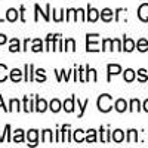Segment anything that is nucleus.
<instances>
[{"instance_id":"1","label":"nucleus","mask_w":148,"mask_h":148,"mask_svg":"<svg viewBox=\"0 0 148 148\" xmlns=\"http://www.w3.org/2000/svg\"><path fill=\"white\" fill-rule=\"evenodd\" d=\"M113 108V98L108 93H104L98 98V110L102 111V113H108V111Z\"/></svg>"},{"instance_id":"2","label":"nucleus","mask_w":148,"mask_h":148,"mask_svg":"<svg viewBox=\"0 0 148 148\" xmlns=\"http://www.w3.org/2000/svg\"><path fill=\"white\" fill-rule=\"evenodd\" d=\"M86 51L88 52H98L99 47H98V34H88L86 36Z\"/></svg>"},{"instance_id":"3","label":"nucleus","mask_w":148,"mask_h":148,"mask_svg":"<svg viewBox=\"0 0 148 148\" xmlns=\"http://www.w3.org/2000/svg\"><path fill=\"white\" fill-rule=\"evenodd\" d=\"M34 9H36V16H34V21H39V14H42V15H43L45 21H49V10H51V6H49V5H46V12H42V9H40V6H39V5H36V6H34Z\"/></svg>"},{"instance_id":"4","label":"nucleus","mask_w":148,"mask_h":148,"mask_svg":"<svg viewBox=\"0 0 148 148\" xmlns=\"http://www.w3.org/2000/svg\"><path fill=\"white\" fill-rule=\"evenodd\" d=\"M138 16H139L141 21L148 22V3H144V5L139 6V9H138Z\"/></svg>"},{"instance_id":"5","label":"nucleus","mask_w":148,"mask_h":148,"mask_svg":"<svg viewBox=\"0 0 148 148\" xmlns=\"http://www.w3.org/2000/svg\"><path fill=\"white\" fill-rule=\"evenodd\" d=\"M98 18H99V10H96L95 8H88V16H86V19L90 21V22H95L98 21Z\"/></svg>"},{"instance_id":"6","label":"nucleus","mask_w":148,"mask_h":148,"mask_svg":"<svg viewBox=\"0 0 148 148\" xmlns=\"http://www.w3.org/2000/svg\"><path fill=\"white\" fill-rule=\"evenodd\" d=\"M107 70H108V82H110L111 76H116V74L121 73V67L117 65V64H108L107 65Z\"/></svg>"},{"instance_id":"7","label":"nucleus","mask_w":148,"mask_h":148,"mask_svg":"<svg viewBox=\"0 0 148 148\" xmlns=\"http://www.w3.org/2000/svg\"><path fill=\"white\" fill-rule=\"evenodd\" d=\"M37 138H39V132L36 129L28 130L27 133V139H28V145H37Z\"/></svg>"},{"instance_id":"8","label":"nucleus","mask_w":148,"mask_h":148,"mask_svg":"<svg viewBox=\"0 0 148 148\" xmlns=\"http://www.w3.org/2000/svg\"><path fill=\"white\" fill-rule=\"evenodd\" d=\"M74 102H76V96H71L70 99H65L62 104V108L67 111V113H73L74 111Z\"/></svg>"},{"instance_id":"9","label":"nucleus","mask_w":148,"mask_h":148,"mask_svg":"<svg viewBox=\"0 0 148 148\" xmlns=\"http://www.w3.org/2000/svg\"><path fill=\"white\" fill-rule=\"evenodd\" d=\"M135 42L132 39H129V37H125L123 39V51H126V52H132L133 49H135Z\"/></svg>"},{"instance_id":"10","label":"nucleus","mask_w":148,"mask_h":148,"mask_svg":"<svg viewBox=\"0 0 148 148\" xmlns=\"http://www.w3.org/2000/svg\"><path fill=\"white\" fill-rule=\"evenodd\" d=\"M10 80L14 82V83H19L21 82V79H22V71L21 70H18V68H14L10 71Z\"/></svg>"},{"instance_id":"11","label":"nucleus","mask_w":148,"mask_h":148,"mask_svg":"<svg viewBox=\"0 0 148 148\" xmlns=\"http://www.w3.org/2000/svg\"><path fill=\"white\" fill-rule=\"evenodd\" d=\"M37 102H36V111H39V113H45V111L47 110V102L45 99H40L39 96L36 98Z\"/></svg>"},{"instance_id":"12","label":"nucleus","mask_w":148,"mask_h":148,"mask_svg":"<svg viewBox=\"0 0 148 148\" xmlns=\"http://www.w3.org/2000/svg\"><path fill=\"white\" fill-rule=\"evenodd\" d=\"M113 14H114V12L111 10V9H108V8L102 9V10H101V18H102V21H105V22L113 21Z\"/></svg>"},{"instance_id":"13","label":"nucleus","mask_w":148,"mask_h":148,"mask_svg":"<svg viewBox=\"0 0 148 148\" xmlns=\"http://www.w3.org/2000/svg\"><path fill=\"white\" fill-rule=\"evenodd\" d=\"M6 19L10 21V22H15V21L18 19V10L14 9V8L8 9V10H6Z\"/></svg>"},{"instance_id":"14","label":"nucleus","mask_w":148,"mask_h":148,"mask_svg":"<svg viewBox=\"0 0 148 148\" xmlns=\"http://www.w3.org/2000/svg\"><path fill=\"white\" fill-rule=\"evenodd\" d=\"M59 34H47V37H46V51H52V46H53Z\"/></svg>"},{"instance_id":"15","label":"nucleus","mask_w":148,"mask_h":148,"mask_svg":"<svg viewBox=\"0 0 148 148\" xmlns=\"http://www.w3.org/2000/svg\"><path fill=\"white\" fill-rule=\"evenodd\" d=\"M114 107H116V110L119 111V113H125V111L127 110V102L125 99H117Z\"/></svg>"},{"instance_id":"16","label":"nucleus","mask_w":148,"mask_h":148,"mask_svg":"<svg viewBox=\"0 0 148 148\" xmlns=\"http://www.w3.org/2000/svg\"><path fill=\"white\" fill-rule=\"evenodd\" d=\"M111 138H113L114 142H123V139H125V133H123V130L117 129V130H114L113 133H111Z\"/></svg>"},{"instance_id":"17","label":"nucleus","mask_w":148,"mask_h":148,"mask_svg":"<svg viewBox=\"0 0 148 148\" xmlns=\"http://www.w3.org/2000/svg\"><path fill=\"white\" fill-rule=\"evenodd\" d=\"M123 79H125V82L130 83V82H133L135 79H136V74H135V71H133L132 68H127V70L125 71V76H123Z\"/></svg>"},{"instance_id":"18","label":"nucleus","mask_w":148,"mask_h":148,"mask_svg":"<svg viewBox=\"0 0 148 148\" xmlns=\"http://www.w3.org/2000/svg\"><path fill=\"white\" fill-rule=\"evenodd\" d=\"M136 49H138L139 52H147V51H148V40L139 39L138 43H136Z\"/></svg>"},{"instance_id":"19","label":"nucleus","mask_w":148,"mask_h":148,"mask_svg":"<svg viewBox=\"0 0 148 148\" xmlns=\"http://www.w3.org/2000/svg\"><path fill=\"white\" fill-rule=\"evenodd\" d=\"M12 141H14V142H16V144H19V142H24V130H22V129H18V130H15V133H14V138H12Z\"/></svg>"},{"instance_id":"20","label":"nucleus","mask_w":148,"mask_h":148,"mask_svg":"<svg viewBox=\"0 0 148 148\" xmlns=\"http://www.w3.org/2000/svg\"><path fill=\"white\" fill-rule=\"evenodd\" d=\"M31 51H33V52H42V51H43V43H42L40 39L33 40V47H31Z\"/></svg>"},{"instance_id":"21","label":"nucleus","mask_w":148,"mask_h":148,"mask_svg":"<svg viewBox=\"0 0 148 148\" xmlns=\"http://www.w3.org/2000/svg\"><path fill=\"white\" fill-rule=\"evenodd\" d=\"M73 138H74V141H76V142H83V141H86V138H84V135H83V130H82V129L74 130Z\"/></svg>"},{"instance_id":"22","label":"nucleus","mask_w":148,"mask_h":148,"mask_svg":"<svg viewBox=\"0 0 148 148\" xmlns=\"http://www.w3.org/2000/svg\"><path fill=\"white\" fill-rule=\"evenodd\" d=\"M42 141H43V142H52V141H53L52 130H49V129L43 130V133H42Z\"/></svg>"},{"instance_id":"23","label":"nucleus","mask_w":148,"mask_h":148,"mask_svg":"<svg viewBox=\"0 0 148 148\" xmlns=\"http://www.w3.org/2000/svg\"><path fill=\"white\" fill-rule=\"evenodd\" d=\"M138 141V132L135 130V129H130L127 132V142L133 144V142H136Z\"/></svg>"},{"instance_id":"24","label":"nucleus","mask_w":148,"mask_h":148,"mask_svg":"<svg viewBox=\"0 0 148 148\" xmlns=\"http://www.w3.org/2000/svg\"><path fill=\"white\" fill-rule=\"evenodd\" d=\"M19 49H21L19 40H18V39H12V40H10V46H9V51H10V52H18Z\"/></svg>"},{"instance_id":"25","label":"nucleus","mask_w":148,"mask_h":148,"mask_svg":"<svg viewBox=\"0 0 148 148\" xmlns=\"http://www.w3.org/2000/svg\"><path fill=\"white\" fill-rule=\"evenodd\" d=\"M33 64H27L25 65V82H31L33 80Z\"/></svg>"},{"instance_id":"26","label":"nucleus","mask_w":148,"mask_h":148,"mask_svg":"<svg viewBox=\"0 0 148 148\" xmlns=\"http://www.w3.org/2000/svg\"><path fill=\"white\" fill-rule=\"evenodd\" d=\"M86 142H96V132L93 129H89L86 133Z\"/></svg>"},{"instance_id":"27","label":"nucleus","mask_w":148,"mask_h":148,"mask_svg":"<svg viewBox=\"0 0 148 148\" xmlns=\"http://www.w3.org/2000/svg\"><path fill=\"white\" fill-rule=\"evenodd\" d=\"M49 108H51L52 113H58V111L61 110V102L58 99H52V102L49 104Z\"/></svg>"},{"instance_id":"28","label":"nucleus","mask_w":148,"mask_h":148,"mask_svg":"<svg viewBox=\"0 0 148 148\" xmlns=\"http://www.w3.org/2000/svg\"><path fill=\"white\" fill-rule=\"evenodd\" d=\"M99 130H101V141H102V142H110V139H111V132H110V130H104L102 127H101Z\"/></svg>"},{"instance_id":"29","label":"nucleus","mask_w":148,"mask_h":148,"mask_svg":"<svg viewBox=\"0 0 148 148\" xmlns=\"http://www.w3.org/2000/svg\"><path fill=\"white\" fill-rule=\"evenodd\" d=\"M138 80H139V82H142V83L148 80V74H147V70H145V68L138 70Z\"/></svg>"},{"instance_id":"30","label":"nucleus","mask_w":148,"mask_h":148,"mask_svg":"<svg viewBox=\"0 0 148 148\" xmlns=\"http://www.w3.org/2000/svg\"><path fill=\"white\" fill-rule=\"evenodd\" d=\"M132 113H135V111H139L141 110V102L138 99H132L130 101V108H129Z\"/></svg>"},{"instance_id":"31","label":"nucleus","mask_w":148,"mask_h":148,"mask_svg":"<svg viewBox=\"0 0 148 148\" xmlns=\"http://www.w3.org/2000/svg\"><path fill=\"white\" fill-rule=\"evenodd\" d=\"M113 40L111 39H105L102 42V51H113Z\"/></svg>"},{"instance_id":"32","label":"nucleus","mask_w":148,"mask_h":148,"mask_svg":"<svg viewBox=\"0 0 148 148\" xmlns=\"http://www.w3.org/2000/svg\"><path fill=\"white\" fill-rule=\"evenodd\" d=\"M65 51H76V42L73 39H67L65 40Z\"/></svg>"},{"instance_id":"33","label":"nucleus","mask_w":148,"mask_h":148,"mask_svg":"<svg viewBox=\"0 0 148 148\" xmlns=\"http://www.w3.org/2000/svg\"><path fill=\"white\" fill-rule=\"evenodd\" d=\"M8 67L3 65V64H0V82H5L8 79Z\"/></svg>"},{"instance_id":"34","label":"nucleus","mask_w":148,"mask_h":148,"mask_svg":"<svg viewBox=\"0 0 148 148\" xmlns=\"http://www.w3.org/2000/svg\"><path fill=\"white\" fill-rule=\"evenodd\" d=\"M9 105H10V108H9V111H19L21 108H19V101L18 99H10V102H9Z\"/></svg>"},{"instance_id":"35","label":"nucleus","mask_w":148,"mask_h":148,"mask_svg":"<svg viewBox=\"0 0 148 148\" xmlns=\"http://www.w3.org/2000/svg\"><path fill=\"white\" fill-rule=\"evenodd\" d=\"M89 105V99H86L83 104L77 99V107L80 108V114H79V117H83V113H84V110H86V107H88Z\"/></svg>"},{"instance_id":"36","label":"nucleus","mask_w":148,"mask_h":148,"mask_svg":"<svg viewBox=\"0 0 148 148\" xmlns=\"http://www.w3.org/2000/svg\"><path fill=\"white\" fill-rule=\"evenodd\" d=\"M33 104L31 101H28V98L27 96H24V111H27V113H30V111H33Z\"/></svg>"},{"instance_id":"37","label":"nucleus","mask_w":148,"mask_h":148,"mask_svg":"<svg viewBox=\"0 0 148 148\" xmlns=\"http://www.w3.org/2000/svg\"><path fill=\"white\" fill-rule=\"evenodd\" d=\"M36 74L39 76V79H37V82H39V83H42V82H45V80H46V76H45V70H43V68H39V70L36 71Z\"/></svg>"},{"instance_id":"38","label":"nucleus","mask_w":148,"mask_h":148,"mask_svg":"<svg viewBox=\"0 0 148 148\" xmlns=\"http://www.w3.org/2000/svg\"><path fill=\"white\" fill-rule=\"evenodd\" d=\"M113 43H114V46H116L117 51H123V46H121V43H120V40H119V39H114V40H113Z\"/></svg>"},{"instance_id":"39","label":"nucleus","mask_w":148,"mask_h":148,"mask_svg":"<svg viewBox=\"0 0 148 148\" xmlns=\"http://www.w3.org/2000/svg\"><path fill=\"white\" fill-rule=\"evenodd\" d=\"M62 12H64V10H59V14H56V12L53 10V14H55V21H56V22L62 21Z\"/></svg>"},{"instance_id":"40","label":"nucleus","mask_w":148,"mask_h":148,"mask_svg":"<svg viewBox=\"0 0 148 148\" xmlns=\"http://www.w3.org/2000/svg\"><path fill=\"white\" fill-rule=\"evenodd\" d=\"M84 73H86V71H83V67H80V68H79V74H80V82H86V77L83 76Z\"/></svg>"},{"instance_id":"41","label":"nucleus","mask_w":148,"mask_h":148,"mask_svg":"<svg viewBox=\"0 0 148 148\" xmlns=\"http://www.w3.org/2000/svg\"><path fill=\"white\" fill-rule=\"evenodd\" d=\"M0 107H2L5 111H8V113H9V108H6V105L3 104V98H2V95H0Z\"/></svg>"},{"instance_id":"42","label":"nucleus","mask_w":148,"mask_h":148,"mask_svg":"<svg viewBox=\"0 0 148 148\" xmlns=\"http://www.w3.org/2000/svg\"><path fill=\"white\" fill-rule=\"evenodd\" d=\"M90 77H92L93 82H96V71H95L93 68H90Z\"/></svg>"},{"instance_id":"43","label":"nucleus","mask_w":148,"mask_h":148,"mask_svg":"<svg viewBox=\"0 0 148 148\" xmlns=\"http://www.w3.org/2000/svg\"><path fill=\"white\" fill-rule=\"evenodd\" d=\"M6 36H3V34H0V45H3V43H6Z\"/></svg>"},{"instance_id":"44","label":"nucleus","mask_w":148,"mask_h":148,"mask_svg":"<svg viewBox=\"0 0 148 148\" xmlns=\"http://www.w3.org/2000/svg\"><path fill=\"white\" fill-rule=\"evenodd\" d=\"M142 107H144V111H147V113H148V99H145V101H144Z\"/></svg>"},{"instance_id":"45","label":"nucleus","mask_w":148,"mask_h":148,"mask_svg":"<svg viewBox=\"0 0 148 148\" xmlns=\"http://www.w3.org/2000/svg\"><path fill=\"white\" fill-rule=\"evenodd\" d=\"M28 45H30V40L27 39L25 42H24V47H22V49H24V51H27V49H28Z\"/></svg>"},{"instance_id":"46","label":"nucleus","mask_w":148,"mask_h":148,"mask_svg":"<svg viewBox=\"0 0 148 148\" xmlns=\"http://www.w3.org/2000/svg\"><path fill=\"white\" fill-rule=\"evenodd\" d=\"M24 10H25V8L21 6V21H25V19H24Z\"/></svg>"},{"instance_id":"47","label":"nucleus","mask_w":148,"mask_h":148,"mask_svg":"<svg viewBox=\"0 0 148 148\" xmlns=\"http://www.w3.org/2000/svg\"><path fill=\"white\" fill-rule=\"evenodd\" d=\"M0 22H3V19H0Z\"/></svg>"}]
</instances>
